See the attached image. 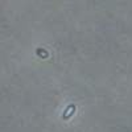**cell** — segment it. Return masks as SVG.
<instances>
[{
  "label": "cell",
  "mask_w": 132,
  "mask_h": 132,
  "mask_svg": "<svg viewBox=\"0 0 132 132\" xmlns=\"http://www.w3.org/2000/svg\"><path fill=\"white\" fill-rule=\"evenodd\" d=\"M75 110H77L75 104H69L68 107H66V110L63 111L62 118H63L65 120H66V119H69V118H71V116L74 115V112H75Z\"/></svg>",
  "instance_id": "cell-1"
},
{
  "label": "cell",
  "mask_w": 132,
  "mask_h": 132,
  "mask_svg": "<svg viewBox=\"0 0 132 132\" xmlns=\"http://www.w3.org/2000/svg\"><path fill=\"white\" fill-rule=\"evenodd\" d=\"M36 54H37L40 58H48V56H49L48 52H46L45 49H41V48H38V49L36 50Z\"/></svg>",
  "instance_id": "cell-2"
}]
</instances>
